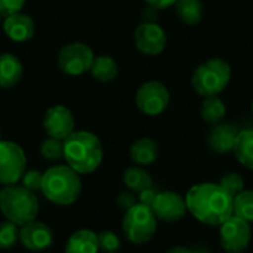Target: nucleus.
I'll return each mask as SVG.
<instances>
[{"label":"nucleus","instance_id":"f257e3e1","mask_svg":"<svg viewBox=\"0 0 253 253\" xmlns=\"http://www.w3.org/2000/svg\"><path fill=\"white\" fill-rule=\"evenodd\" d=\"M185 203L188 212L197 221L211 227H221L234 215L233 197L215 182H202L191 187L185 196Z\"/></svg>","mask_w":253,"mask_h":253},{"label":"nucleus","instance_id":"f03ea898","mask_svg":"<svg viewBox=\"0 0 253 253\" xmlns=\"http://www.w3.org/2000/svg\"><path fill=\"white\" fill-rule=\"evenodd\" d=\"M64 142L65 165L79 175L93 173L102 163L104 151L99 138L87 130L73 132Z\"/></svg>","mask_w":253,"mask_h":253},{"label":"nucleus","instance_id":"7ed1b4c3","mask_svg":"<svg viewBox=\"0 0 253 253\" xmlns=\"http://www.w3.org/2000/svg\"><path fill=\"white\" fill-rule=\"evenodd\" d=\"M43 196L58 206L73 205L82 194L80 175L67 165H56L43 172Z\"/></svg>","mask_w":253,"mask_h":253},{"label":"nucleus","instance_id":"20e7f679","mask_svg":"<svg viewBox=\"0 0 253 253\" xmlns=\"http://www.w3.org/2000/svg\"><path fill=\"white\" fill-rule=\"evenodd\" d=\"M0 212L6 221L22 227L39 215V199L36 193L22 185H7L0 190Z\"/></svg>","mask_w":253,"mask_h":253},{"label":"nucleus","instance_id":"39448f33","mask_svg":"<svg viewBox=\"0 0 253 253\" xmlns=\"http://www.w3.org/2000/svg\"><path fill=\"white\" fill-rule=\"evenodd\" d=\"M230 80L231 67L227 61L221 58L205 61L194 70L191 76L193 89L203 98L219 95L228 86Z\"/></svg>","mask_w":253,"mask_h":253},{"label":"nucleus","instance_id":"423d86ee","mask_svg":"<svg viewBox=\"0 0 253 253\" xmlns=\"http://www.w3.org/2000/svg\"><path fill=\"white\" fill-rule=\"evenodd\" d=\"M122 230L130 243L144 245L154 237L157 230V218L151 208L136 203L125 212Z\"/></svg>","mask_w":253,"mask_h":253},{"label":"nucleus","instance_id":"0eeeda50","mask_svg":"<svg viewBox=\"0 0 253 253\" xmlns=\"http://www.w3.org/2000/svg\"><path fill=\"white\" fill-rule=\"evenodd\" d=\"M27 157L24 150L12 141L0 139V184L15 185L25 173Z\"/></svg>","mask_w":253,"mask_h":253},{"label":"nucleus","instance_id":"6e6552de","mask_svg":"<svg viewBox=\"0 0 253 253\" xmlns=\"http://www.w3.org/2000/svg\"><path fill=\"white\" fill-rule=\"evenodd\" d=\"M95 55L84 43L65 44L58 53V67L68 76H80L87 73L93 64Z\"/></svg>","mask_w":253,"mask_h":253},{"label":"nucleus","instance_id":"1a4fd4ad","mask_svg":"<svg viewBox=\"0 0 253 253\" xmlns=\"http://www.w3.org/2000/svg\"><path fill=\"white\" fill-rule=\"evenodd\" d=\"M136 105L147 116H159L162 114L170 101V95L168 87L157 82L150 80L139 86L136 92Z\"/></svg>","mask_w":253,"mask_h":253},{"label":"nucleus","instance_id":"9d476101","mask_svg":"<svg viewBox=\"0 0 253 253\" xmlns=\"http://www.w3.org/2000/svg\"><path fill=\"white\" fill-rule=\"evenodd\" d=\"M219 237H221V246L225 252H245L252 239L251 224L233 215L221 225Z\"/></svg>","mask_w":253,"mask_h":253},{"label":"nucleus","instance_id":"9b49d317","mask_svg":"<svg viewBox=\"0 0 253 253\" xmlns=\"http://www.w3.org/2000/svg\"><path fill=\"white\" fill-rule=\"evenodd\" d=\"M151 209L157 221L160 219L163 222H178L188 212L185 197L175 191H160Z\"/></svg>","mask_w":253,"mask_h":253},{"label":"nucleus","instance_id":"f8f14e48","mask_svg":"<svg viewBox=\"0 0 253 253\" xmlns=\"http://www.w3.org/2000/svg\"><path fill=\"white\" fill-rule=\"evenodd\" d=\"M74 116L64 105H53L44 113L43 127L50 138L64 141L74 132Z\"/></svg>","mask_w":253,"mask_h":253},{"label":"nucleus","instance_id":"ddd939ff","mask_svg":"<svg viewBox=\"0 0 253 253\" xmlns=\"http://www.w3.org/2000/svg\"><path fill=\"white\" fill-rule=\"evenodd\" d=\"M135 44L145 55H159L166 47V33L157 22H142L135 30Z\"/></svg>","mask_w":253,"mask_h":253},{"label":"nucleus","instance_id":"4468645a","mask_svg":"<svg viewBox=\"0 0 253 253\" xmlns=\"http://www.w3.org/2000/svg\"><path fill=\"white\" fill-rule=\"evenodd\" d=\"M19 243L31 252H43L53 243V233L49 225L31 221L19 227Z\"/></svg>","mask_w":253,"mask_h":253},{"label":"nucleus","instance_id":"2eb2a0df","mask_svg":"<svg viewBox=\"0 0 253 253\" xmlns=\"http://www.w3.org/2000/svg\"><path fill=\"white\" fill-rule=\"evenodd\" d=\"M237 126L231 123H218L213 125L212 130L208 135V144L212 151L218 154H227L233 151L237 135H239Z\"/></svg>","mask_w":253,"mask_h":253},{"label":"nucleus","instance_id":"dca6fc26","mask_svg":"<svg viewBox=\"0 0 253 253\" xmlns=\"http://www.w3.org/2000/svg\"><path fill=\"white\" fill-rule=\"evenodd\" d=\"M3 30L6 36L13 42H27L34 36V21L31 16L18 12L6 16L3 22Z\"/></svg>","mask_w":253,"mask_h":253},{"label":"nucleus","instance_id":"f3484780","mask_svg":"<svg viewBox=\"0 0 253 253\" xmlns=\"http://www.w3.org/2000/svg\"><path fill=\"white\" fill-rule=\"evenodd\" d=\"M98 234L92 230L82 228L73 233L65 245V253H98Z\"/></svg>","mask_w":253,"mask_h":253},{"label":"nucleus","instance_id":"a211bd4d","mask_svg":"<svg viewBox=\"0 0 253 253\" xmlns=\"http://www.w3.org/2000/svg\"><path fill=\"white\" fill-rule=\"evenodd\" d=\"M24 68L18 56L12 53L0 55V87L9 89L19 83Z\"/></svg>","mask_w":253,"mask_h":253},{"label":"nucleus","instance_id":"6ab92c4d","mask_svg":"<svg viewBox=\"0 0 253 253\" xmlns=\"http://www.w3.org/2000/svg\"><path fill=\"white\" fill-rule=\"evenodd\" d=\"M130 159L138 166L153 165L159 157V144L151 138H141L130 145Z\"/></svg>","mask_w":253,"mask_h":253},{"label":"nucleus","instance_id":"aec40b11","mask_svg":"<svg viewBox=\"0 0 253 253\" xmlns=\"http://www.w3.org/2000/svg\"><path fill=\"white\" fill-rule=\"evenodd\" d=\"M233 153L240 165L253 170V129L239 132Z\"/></svg>","mask_w":253,"mask_h":253},{"label":"nucleus","instance_id":"412c9836","mask_svg":"<svg viewBox=\"0 0 253 253\" xmlns=\"http://www.w3.org/2000/svg\"><path fill=\"white\" fill-rule=\"evenodd\" d=\"M89 71H90L93 79H96L98 82L107 83V82H111L117 77L119 65L111 56L101 55V56H96L93 59V64H92Z\"/></svg>","mask_w":253,"mask_h":253},{"label":"nucleus","instance_id":"4be33fe9","mask_svg":"<svg viewBox=\"0 0 253 253\" xmlns=\"http://www.w3.org/2000/svg\"><path fill=\"white\" fill-rule=\"evenodd\" d=\"M123 182L132 193H141L142 190L153 187L151 175L141 166L127 168L123 173Z\"/></svg>","mask_w":253,"mask_h":253},{"label":"nucleus","instance_id":"5701e85b","mask_svg":"<svg viewBox=\"0 0 253 253\" xmlns=\"http://www.w3.org/2000/svg\"><path fill=\"white\" fill-rule=\"evenodd\" d=\"M175 6H176V15L187 25H196L203 18L202 0H178Z\"/></svg>","mask_w":253,"mask_h":253},{"label":"nucleus","instance_id":"b1692460","mask_svg":"<svg viewBox=\"0 0 253 253\" xmlns=\"http://www.w3.org/2000/svg\"><path fill=\"white\" fill-rule=\"evenodd\" d=\"M227 108L224 101L215 95V96H206L202 104V119L209 125H218L225 117Z\"/></svg>","mask_w":253,"mask_h":253},{"label":"nucleus","instance_id":"393cba45","mask_svg":"<svg viewBox=\"0 0 253 253\" xmlns=\"http://www.w3.org/2000/svg\"><path fill=\"white\" fill-rule=\"evenodd\" d=\"M234 216L252 224L253 222V190H243L233 199Z\"/></svg>","mask_w":253,"mask_h":253},{"label":"nucleus","instance_id":"a878e982","mask_svg":"<svg viewBox=\"0 0 253 253\" xmlns=\"http://www.w3.org/2000/svg\"><path fill=\"white\" fill-rule=\"evenodd\" d=\"M40 154L49 162H58L64 159V142L55 138H46L40 145Z\"/></svg>","mask_w":253,"mask_h":253},{"label":"nucleus","instance_id":"bb28decb","mask_svg":"<svg viewBox=\"0 0 253 253\" xmlns=\"http://www.w3.org/2000/svg\"><path fill=\"white\" fill-rule=\"evenodd\" d=\"M19 242V227L13 222H0V249H12Z\"/></svg>","mask_w":253,"mask_h":253},{"label":"nucleus","instance_id":"cd10ccee","mask_svg":"<svg viewBox=\"0 0 253 253\" xmlns=\"http://www.w3.org/2000/svg\"><path fill=\"white\" fill-rule=\"evenodd\" d=\"M219 187L228 194L231 196L233 199L240 194L243 190H245V179L240 173H236V172H228L225 173L221 181H219Z\"/></svg>","mask_w":253,"mask_h":253},{"label":"nucleus","instance_id":"c85d7f7f","mask_svg":"<svg viewBox=\"0 0 253 253\" xmlns=\"http://www.w3.org/2000/svg\"><path fill=\"white\" fill-rule=\"evenodd\" d=\"M98 245L101 252L117 253L120 249V239L116 233L105 230L98 234Z\"/></svg>","mask_w":253,"mask_h":253},{"label":"nucleus","instance_id":"c756f323","mask_svg":"<svg viewBox=\"0 0 253 253\" xmlns=\"http://www.w3.org/2000/svg\"><path fill=\"white\" fill-rule=\"evenodd\" d=\"M21 185L25 187L27 190L36 193L42 190V182H43V173L40 170L31 169V170H25V173L21 178Z\"/></svg>","mask_w":253,"mask_h":253},{"label":"nucleus","instance_id":"7c9ffc66","mask_svg":"<svg viewBox=\"0 0 253 253\" xmlns=\"http://www.w3.org/2000/svg\"><path fill=\"white\" fill-rule=\"evenodd\" d=\"M25 0H0V13L3 16H9L22 10Z\"/></svg>","mask_w":253,"mask_h":253},{"label":"nucleus","instance_id":"2f4dec72","mask_svg":"<svg viewBox=\"0 0 253 253\" xmlns=\"http://www.w3.org/2000/svg\"><path fill=\"white\" fill-rule=\"evenodd\" d=\"M116 202H117L119 209H122L123 212L129 211L130 208H133L138 203V200H136V197L133 196L132 191H123V193H120L117 196V200Z\"/></svg>","mask_w":253,"mask_h":253},{"label":"nucleus","instance_id":"473e14b6","mask_svg":"<svg viewBox=\"0 0 253 253\" xmlns=\"http://www.w3.org/2000/svg\"><path fill=\"white\" fill-rule=\"evenodd\" d=\"M159 193H160V191H159L154 185L150 187V188H145V190H142L141 193H138V194H139V196H138V203L151 208Z\"/></svg>","mask_w":253,"mask_h":253},{"label":"nucleus","instance_id":"72a5a7b5","mask_svg":"<svg viewBox=\"0 0 253 253\" xmlns=\"http://www.w3.org/2000/svg\"><path fill=\"white\" fill-rule=\"evenodd\" d=\"M142 18H144V22H156L159 18V9L153 6H147L142 12Z\"/></svg>","mask_w":253,"mask_h":253},{"label":"nucleus","instance_id":"f704fd0d","mask_svg":"<svg viewBox=\"0 0 253 253\" xmlns=\"http://www.w3.org/2000/svg\"><path fill=\"white\" fill-rule=\"evenodd\" d=\"M147 1V4L148 6H153V7H156V9H159V10H162V9H168V7H170L172 4H175L178 0H145Z\"/></svg>","mask_w":253,"mask_h":253},{"label":"nucleus","instance_id":"c9c22d12","mask_svg":"<svg viewBox=\"0 0 253 253\" xmlns=\"http://www.w3.org/2000/svg\"><path fill=\"white\" fill-rule=\"evenodd\" d=\"M166 253H197L193 249H188V248H182V246H176V248H172L169 249Z\"/></svg>","mask_w":253,"mask_h":253},{"label":"nucleus","instance_id":"e433bc0d","mask_svg":"<svg viewBox=\"0 0 253 253\" xmlns=\"http://www.w3.org/2000/svg\"><path fill=\"white\" fill-rule=\"evenodd\" d=\"M196 252H197V253H208L206 251H203V249H196Z\"/></svg>","mask_w":253,"mask_h":253},{"label":"nucleus","instance_id":"4c0bfd02","mask_svg":"<svg viewBox=\"0 0 253 253\" xmlns=\"http://www.w3.org/2000/svg\"><path fill=\"white\" fill-rule=\"evenodd\" d=\"M1 16H3V15H1V13H0V21H1Z\"/></svg>","mask_w":253,"mask_h":253},{"label":"nucleus","instance_id":"58836bf2","mask_svg":"<svg viewBox=\"0 0 253 253\" xmlns=\"http://www.w3.org/2000/svg\"><path fill=\"white\" fill-rule=\"evenodd\" d=\"M252 113H253V102H252Z\"/></svg>","mask_w":253,"mask_h":253},{"label":"nucleus","instance_id":"ea45409f","mask_svg":"<svg viewBox=\"0 0 253 253\" xmlns=\"http://www.w3.org/2000/svg\"><path fill=\"white\" fill-rule=\"evenodd\" d=\"M0 139H1V135H0Z\"/></svg>","mask_w":253,"mask_h":253}]
</instances>
